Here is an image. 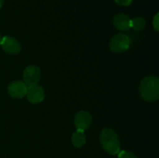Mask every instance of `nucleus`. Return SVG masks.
Wrapping results in <instances>:
<instances>
[{"label": "nucleus", "instance_id": "f257e3e1", "mask_svg": "<svg viewBox=\"0 0 159 158\" xmlns=\"http://www.w3.org/2000/svg\"><path fill=\"white\" fill-rule=\"evenodd\" d=\"M139 92L141 98L146 102H156L159 98V78L151 74L144 77L140 84Z\"/></svg>", "mask_w": 159, "mask_h": 158}, {"label": "nucleus", "instance_id": "f03ea898", "mask_svg": "<svg viewBox=\"0 0 159 158\" xmlns=\"http://www.w3.org/2000/svg\"><path fill=\"white\" fill-rule=\"evenodd\" d=\"M100 142L103 150L109 155H117L120 151V141L117 133L112 129L105 128L100 133Z\"/></svg>", "mask_w": 159, "mask_h": 158}, {"label": "nucleus", "instance_id": "7ed1b4c3", "mask_svg": "<svg viewBox=\"0 0 159 158\" xmlns=\"http://www.w3.org/2000/svg\"><path fill=\"white\" fill-rule=\"evenodd\" d=\"M130 43L131 40L129 38V35L119 33L115 34L111 39H110V49L114 52V53H123L125 51H127L129 47H130Z\"/></svg>", "mask_w": 159, "mask_h": 158}, {"label": "nucleus", "instance_id": "20e7f679", "mask_svg": "<svg viewBox=\"0 0 159 158\" xmlns=\"http://www.w3.org/2000/svg\"><path fill=\"white\" fill-rule=\"evenodd\" d=\"M22 77L23 82L27 85V87L37 85L41 78V70L36 65H29L24 69L22 73Z\"/></svg>", "mask_w": 159, "mask_h": 158}, {"label": "nucleus", "instance_id": "39448f33", "mask_svg": "<svg viewBox=\"0 0 159 158\" xmlns=\"http://www.w3.org/2000/svg\"><path fill=\"white\" fill-rule=\"evenodd\" d=\"M0 45L1 47L3 48V50L10 55H16L18 53H20V49H21V46L20 43L18 41V39H16L15 37L12 36H4L1 38L0 41Z\"/></svg>", "mask_w": 159, "mask_h": 158}, {"label": "nucleus", "instance_id": "423d86ee", "mask_svg": "<svg viewBox=\"0 0 159 158\" xmlns=\"http://www.w3.org/2000/svg\"><path fill=\"white\" fill-rule=\"evenodd\" d=\"M27 85L23 81H13L7 86V93L13 99H22L27 92Z\"/></svg>", "mask_w": 159, "mask_h": 158}, {"label": "nucleus", "instance_id": "0eeeda50", "mask_svg": "<svg viewBox=\"0 0 159 158\" xmlns=\"http://www.w3.org/2000/svg\"><path fill=\"white\" fill-rule=\"evenodd\" d=\"M92 122V116L90 115V114L88 111H79L75 116V127L76 128V129L78 130H82L85 131L87 130Z\"/></svg>", "mask_w": 159, "mask_h": 158}, {"label": "nucleus", "instance_id": "6e6552de", "mask_svg": "<svg viewBox=\"0 0 159 158\" xmlns=\"http://www.w3.org/2000/svg\"><path fill=\"white\" fill-rule=\"evenodd\" d=\"M27 100L34 103V104H37L40 103L44 101L45 99V91L44 88L38 85H33V86H29L27 88V92L26 95Z\"/></svg>", "mask_w": 159, "mask_h": 158}, {"label": "nucleus", "instance_id": "1a4fd4ad", "mask_svg": "<svg viewBox=\"0 0 159 158\" xmlns=\"http://www.w3.org/2000/svg\"><path fill=\"white\" fill-rule=\"evenodd\" d=\"M130 21L131 19L129 18V16L124 13L116 14L113 18L114 26L120 31H129L130 29Z\"/></svg>", "mask_w": 159, "mask_h": 158}, {"label": "nucleus", "instance_id": "9d476101", "mask_svg": "<svg viewBox=\"0 0 159 158\" xmlns=\"http://www.w3.org/2000/svg\"><path fill=\"white\" fill-rule=\"evenodd\" d=\"M72 143L76 148L82 147L86 143V136L84 131L76 129V131L72 135Z\"/></svg>", "mask_w": 159, "mask_h": 158}, {"label": "nucleus", "instance_id": "9b49d317", "mask_svg": "<svg viewBox=\"0 0 159 158\" xmlns=\"http://www.w3.org/2000/svg\"><path fill=\"white\" fill-rule=\"evenodd\" d=\"M130 28L135 31H143L145 28V20L143 17H135L130 21Z\"/></svg>", "mask_w": 159, "mask_h": 158}, {"label": "nucleus", "instance_id": "f8f14e48", "mask_svg": "<svg viewBox=\"0 0 159 158\" xmlns=\"http://www.w3.org/2000/svg\"><path fill=\"white\" fill-rule=\"evenodd\" d=\"M118 155V158H138L137 156H135L133 153L129 152V151H125V150H120Z\"/></svg>", "mask_w": 159, "mask_h": 158}, {"label": "nucleus", "instance_id": "ddd939ff", "mask_svg": "<svg viewBox=\"0 0 159 158\" xmlns=\"http://www.w3.org/2000/svg\"><path fill=\"white\" fill-rule=\"evenodd\" d=\"M153 26L155 28V30L157 32L159 31V14L157 13L154 17V20H153Z\"/></svg>", "mask_w": 159, "mask_h": 158}, {"label": "nucleus", "instance_id": "4468645a", "mask_svg": "<svg viewBox=\"0 0 159 158\" xmlns=\"http://www.w3.org/2000/svg\"><path fill=\"white\" fill-rule=\"evenodd\" d=\"M115 2L119 5V6H123V7H127L131 5V3L133 2V0H115Z\"/></svg>", "mask_w": 159, "mask_h": 158}, {"label": "nucleus", "instance_id": "2eb2a0df", "mask_svg": "<svg viewBox=\"0 0 159 158\" xmlns=\"http://www.w3.org/2000/svg\"><path fill=\"white\" fill-rule=\"evenodd\" d=\"M3 3H4V0H0V8L2 7V6H3Z\"/></svg>", "mask_w": 159, "mask_h": 158}, {"label": "nucleus", "instance_id": "dca6fc26", "mask_svg": "<svg viewBox=\"0 0 159 158\" xmlns=\"http://www.w3.org/2000/svg\"><path fill=\"white\" fill-rule=\"evenodd\" d=\"M1 38H2V37H1V34H0V41H1Z\"/></svg>", "mask_w": 159, "mask_h": 158}]
</instances>
